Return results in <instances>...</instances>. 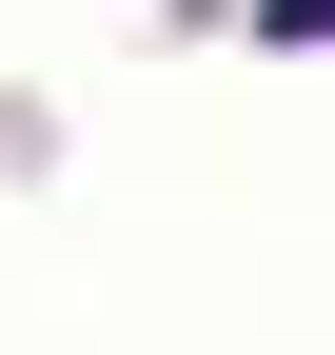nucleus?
<instances>
[{"label":"nucleus","mask_w":335,"mask_h":355,"mask_svg":"<svg viewBox=\"0 0 335 355\" xmlns=\"http://www.w3.org/2000/svg\"><path fill=\"white\" fill-rule=\"evenodd\" d=\"M257 40H296V60H316V40H335V0H257Z\"/></svg>","instance_id":"f257e3e1"}]
</instances>
